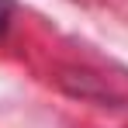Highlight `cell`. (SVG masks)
<instances>
[{
  "mask_svg": "<svg viewBox=\"0 0 128 128\" xmlns=\"http://www.w3.org/2000/svg\"><path fill=\"white\" fill-rule=\"evenodd\" d=\"M7 21H10V0H0V31L7 28Z\"/></svg>",
  "mask_w": 128,
  "mask_h": 128,
  "instance_id": "1",
  "label": "cell"
}]
</instances>
